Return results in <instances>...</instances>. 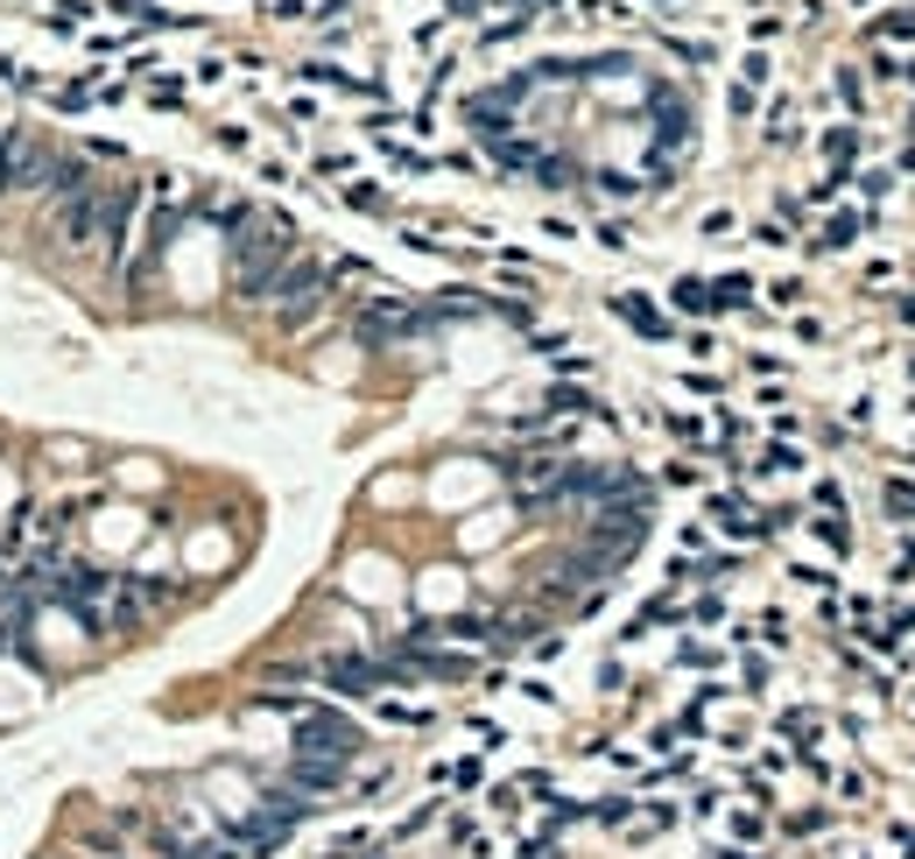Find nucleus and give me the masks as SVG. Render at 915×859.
Returning <instances> with one entry per match:
<instances>
[{
    "label": "nucleus",
    "instance_id": "13",
    "mask_svg": "<svg viewBox=\"0 0 915 859\" xmlns=\"http://www.w3.org/2000/svg\"><path fill=\"white\" fill-rule=\"evenodd\" d=\"M662 423H670L683 444H704V423H697V416H683V409H676V416H662Z\"/></svg>",
    "mask_w": 915,
    "mask_h": 859
},
{
    "label": "nucleus",
    "instance_id": "9",
    "mask_svg": "<svg viewBox=\"0 0 915 859\" xmlns=\"http://www.w3.org/2000/svg\"><path fill=\"white\" fill-rule=\"evenodd\" d=\"M212 142L225 156H254V135H246V127H212Z\"/></svg>",
    "mask_w": 915,
    "mask_h": 859
},
{
    "label": "nucleus",
    "instance_id": "11",
    "mask_svg": "<svg viewBox=\"0 0 915 859\" xmlns=\"http://www.w3.org/2000/svg\"><path fill=\"white\" fill-rule=\"evenodd\" d=\"M592 240L606 247V254H627V226H620V219H606V226H592Z\"/></svg>",
    "mask_w": 915,
    "mask_h": 859
},
{
    "label": "nucleus",
    "instance_id": "18",
    "mask_svg": "<svg viewBox=\"0 0 915 859\" xmlns=\"http://www.w3.org/2000/svg\"><path fill=\"white\" fill-rule=\"evenodd\" d=\"M578 14H585V22H599V14H627V8H620V0H578Z\"/></svg>",
    "mask_w": 915,
    "mask_h": 859
},
{
    "label": "nucleus",
    "instance_id": "16",
    "mask_svg": "<svg viewBox=\"0 0 915 859\" xmlns=\"http://www.w3.org/2000/svg\"><path fill=\"white\" fill-rule=\"evenodd\" d=\"M796 296H803V282H796V275H781V282H768V303H781V311H789Z\"/></svg>",
    "mask_w": 915,
    "mask_h": 859
},
{
    "label": "nucleus",
    "instance_id": "15",
    "mask_svg": "<svg viewBox=\"0 0 915 859\" xmlns=\"http://www.w3.org/2000/svg\"><path fill=\"white\" fill-rule=\"evenodd\" d=\"M881 35H902V43H908V35H915V8H894L881 22Z\"/></svg>",
    "mask_w": 915,
    "mask_h": 859
},
{
    "label": "nucleus",
    "instance_id": "8",
    "mask_svg": "<svg viewBox=\"0 0 915 859\" xmlns=\"http://www.w3.org/2000/svg\"><path fill=\"white\" fill-rule=\"evenodd\" d=\"M183 78L198 85V92H212V85H225V56H204V64H190Z\"/></svg>",
    "mask_w": 915,
    "mask_h": 859
},
{
    "label": "nucleus",
    "instance_id": "5",
    "mask_svg": "<svg viewBox=\"0 0 915 859\" xmlns=\"http://www.w3.org/2000/svg\"><path fill=\"white\" fill-rule=\"evenodd\" d=\"M852 240H860V212H838V219H824V233H817L824 254H838V247H852Z\"/></svg>",
    "mask_w": 915,
    "mask_h": 859
},
{
    "label": "nucleus",
    "instance_id": "14",
    "mask_svg": "<svg viewBox=\"0 0 915 859\" xmlns=\"http://www.w3.org/2000/svg\"><path fill=\"white\" fill-rule=\"evenodd\" d=\"M275 22H311V0H269Z\"/></svg>",
    "mask_w": 915,
    "mask_h": 859
},
{
    "label": "nucleus",
    "instance_id": "10",
    "mask_svg": "<svg viewBox=\"0 0 915 859\" xmlns=\"http://www.w3.org/2000/svg\"><path fill=\"white\" fill-rule=\"evenodd\" d=\"M697 233H712V240H726V233H739V219L726 212V205H718V212H704V219H697Z\"/></svg>",
    "mask_w": 915,
    "mask_h": 859
},
{
    "label": "nucleus",
    "instance_id": "2",
    "mask_svg": "<svg viewBox=\"0 0 915 859\" xmlns=\"http://www.w3.org/2000/svg\"><path fill=\"white\" fill-rule=\"evenodd\" d=\"M852 156H860V127H831V135H824V163H831V177H838V184H845Z\"/></svg>",
    "mask_w": 915,
    "mask_h": 859
},
{
    "label": "nucleus",
    "instance_id": "1",
    "mask_svg": "<svg viewBox=\"0 0 915 859\" xmlns=\"http://www.w3.org/2000/svg\"><path fill=\"white\" fill-rule=\"evenodd\" d=\"M613 317H627L641 338H655V346H662V338H676V324L662 317V311H655V303H648L641 290H620V296H613Z\"/></svg>",
    "mask_w": 915,
    "mask_h": 859
},
{
    "label": "nucleus",
    "instance_id": "6",
    "mask_svg": "<svg viewBox=\"0 0 915 859\" xmlns=\"http://www.w3.org/2000/svg\"><path fill=\"white\" fill-rule=\"evenodd\" d=\"M78 156H85V163H127V142H113V135H85V142H78Z\"/></svg>",
    "mask_w": 915,
    "mask_h": 859
},
{
    "label": "nucleus",
    "instance_id": "12",
    "mask_svg": "<svg viewBox=\"0 0 915 859\" xmlns=\"http://www.w3.org/2000/svg\"><path fill=\"white\" fill-rule=\"evenodd\" d=\"M739 85H747V92H760V85H768V56H747V64H739Z\"/></svg>",
    "mask_w": 915,
    "mask_h": 859
},
{
    "label": "nucleus",
    "instance_id": "17",
    "mask_svg": "<svg viewBox=\"0 0 915 859\" xmlns=\"http://www.w3.org/2000/svg\"><path fill=\"white\" fill-rule=\"evenodd\" d=\"M887 514H915V486H887Z\"/></svg>",
    "mask_w": 915,
    "mask_h": 859
},
{
    "label": "nucleus",
    "instance_id": "4",
    "mask_svg": "<svg viewBox=\"0 0 915 859\" xmlns=\"http://www.w3.org/2000/svg\"><path fill=\"white\" fill-rule=\"evenodd\" d=\"M85 14H92V0H56V8L43 14V29H50V35H78Z\"/></svg>",
    "mask_w": 915,
    "mask_h": 859
},
{
    "label": "nucleus",
    "instance_id": "7",
    "mask_svg": "<svg viewBox=\"0 0 915 859\" xmlns=\"http://www.w3.org/2000/svg\"><path fill=\"white\" fill-rule=\"evenodd\" d=\"M346 205H353V212H388V190L359 177V184H346Z\"/></svg>",
    "mask_w": 915,
    "mask_h": 859
},
{
    "label": "nucleus",
    "instance_id": "19",
    "mask_svg": "<svg viewBox=\"0 0 915 859\" xmlns=\"http://www.w3.org/2000/svg\"><path fill=\"white\" fill-rule=\"evenodd\" d=\"M106 8H113V14H127V22H141V14L156 8V0H106Z\"/></svg>",
    "mask_w": 915,
    "mask_h": 859
},
{
    "label": "nucleus",
    "instance_id": "3",
    "mask_svg": "<svg viewBox=\"0 0 915 859\" xmlns=\"http://www.w3.org/2000/svg\"><path fill=\"white\" fill-rule=\"evenodd\" d=\"M670 303H676L683 317H712L718 311V303H712V282H697V275H683L676 290H670Z\"/></svg>",
    "mask_w": 915,
    "mask_h": 859
}]
</instances>
